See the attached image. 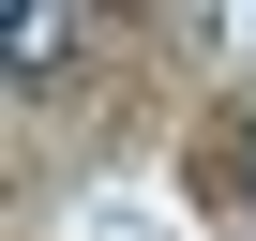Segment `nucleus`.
<instances>
[{
	"mask_svg": "<svg viewBox=\"0 0 256 241\" xmlns=\"http://www.w3.org/2000/svg\"><path fill=\"white\" fill-rule=\"evenodd\" d=\"M60 60H76V16L30 0V16H16V76H60Z\"/></svg>",
	"mask_w": 256,
	"mask_h": 241,
	"instance_id": "obj_1",
	"label": "nucleus"
}]
</instances>
